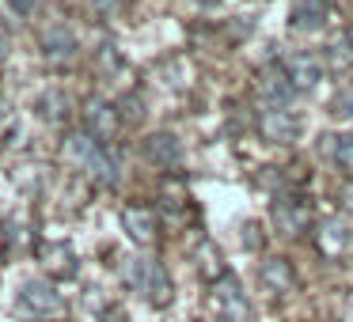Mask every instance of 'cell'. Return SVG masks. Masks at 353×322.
<instances>
[{"label":"cell","instance_id":"1","mask_svg":"<svg viewBox=\"0 0 353 322\" xmlns=\"http://www.w3.org/2000/svg\"><path fill=\"white\" fill-rule=\"evenodd\" d=\"M125 284H130L141 299H148L152 307H163L171 299V281H168V273H163V266L156 258H145V254L125 261Z\"/></svg>","mask_w":353,"mask_h":322},{"label":"cell","instance_id":"2","mask_svg":"<svg viewBox=\"0 0 353 322\" xmlns=\"http://www.w3.org/2000/svg\"><path fill=\"white\" fill-rule=\"evenodd\" d=\"M213 307L221 314V322H251V303H247L239 281L228 273L213 284Z\"/></svg>","mask_w":353,"mask_h":322},{"label":"cell","instance_id":"3","mask_svg":"<svg viewBox=\"0 0 353 322\" xmlns=\"http://www.w3.org/2000/svg\"><path fill=\"white\" fill-rule=\"evenodd\" d=\"M270 220H274V228L281 231V235H304V231L312 228V208H307L304 197H292V193H285V197L274 201V208H270Z\"/></svg>","mask_w":353,"mask_h":322},{"label":"cell","instance_id":"4","mask_svg":"<svg viewBox=\"0 0 353 322\" xmlns=\"http://www.w3.org/2000/svg\"><path fill=\"white\" fill-rule=\"evenodd\" d=\"M19 307H23L27 314H34V319H50V314L65 311V299L50 281H27L23 288H19Z\"/></svg>","mask_w":353,"mask_h":322},{"label":"cell","instance_id":"5","mask_svg":"<svg viewBox=\"0 0 353 322\" xmlns=\"http://www.w3.org/2000/svg\"><path fill=\"white\" fill-rule=\"evenodd\" d=\"M122 125V114H118V107L110 99H99V95H92V99L84 103V129L92 133L99 144H107L110 137H114V129Z\"/></svg>","mask_w":353,"mask_h":322},{"label":"cell","instance_id":"6","mask_svg":"<svg viewBox=\"0 0 353 322\" xmlns=\"http://www.w3.org/2000/svg\"><path fill=\"white\" fill-rule=\"evenodd\" d=\"M281 69H285V76L292 80V87L296 92H312L315 84L323 80V57H315V54H307V50H296V54H289L281 61Z\"/></svg>","mask_w":353,"mask_h":322},{"label":"cell","instance_id":"7","mask_svg":"<svg viewBox=\"0 0 353 322\" xmlns=\"http://www.w3.org/2000/svg\"><path fill=\"white\" fill-rule=\"evenodd\" d=\"M259 125H262V137L274 140V144H292L300 133V118L292 114L289 107H266L259 110Z\"/></svg>","mask_w":353,"mask_h":322},{"label":"cell","instance_id":"8","mask_svg":"<svg viewBox=\"0 0 353 322\" xmlns=\"http://www.w3.org/2000/svg\"><path fill=\"white\" fill-rule=\"evenodd\" d=\"M141 155H145V163H152V167H160V171H175L179 163H183V140H179L175 133H152V137L141 144Z\"/></svg>","mask_w":353,"mask_h":322},{"label":"cell","instance_id":"9","mask_svg":"<svg viewBox=\"0 0 353 322\" xmlns=\"http://www.w3.org/2000/svg\"><path fill=\"white\" fill-rule=\"evenodd\" d=\"M259 95L266 107H292V99H296V87H292V80L285 76V69H262L259 76Z\"/></svg>","mask_w":353,"mask_h":322},{"label":"cell","instance_id":"10","mask_svg":"<svg viewBox=\"0 0 353 322\" xmlns=\"http://www.w3.org/2000/svg\"><path fill=\"white\" fill-rule=\"evenodd\" d=\"M122 228H125V235H130L133 243H141V246H152L156 235H160V228H156V213L145 208V205H125L122 208Z\"/></svg>","mask_w":353,"mask_h":322},{"label":"cell","instance_id":"11","mask_svg":"<svg viewBox=\"0 0 353 322\" xmlns=\"http://www.w3.org/2000/svg\"><path fill=\"white\" fill-rule=\"evenodd\" d=\"M323 23H327V0H292L289 8V27L292 31H323Z\"/></svg>","mask_w":353,"mask_h":322},{"label":"cell","instance_id":"12","mask_svg":"<svg viewBox=\"0 0 353 322\" xmlns=\"http://www.w3.org/2000/svg\"><path fill=\"white\" fill-rule=\"evenodd\" d=\"M77 34L69 31V27L54 23L50 31H42V54L50 57V61H69V57H77Z\"/></svg>","mask_w":353,"mask_h":322},{"label":"cell","instance_id":"13","mask_svg":"<svg viewBox=\"0 0 353 322\" xmlns=\"http://www.w3.org/2000/svg\"><path fill=\"white\" fill-rule=\"evenodd\" d=\"M259 281L266 284L270 292H292V284H296V273H292V266L285 258H262L259 266Z\"/></svg>","mask_w":353,"mask_h":322},{"label":"cell","instance_id":"14","mask_svg":"<svg viewBox=\"0 0 353 322\" xmlns=\"http://www.w3.org/2000/svg\"><path fill=\"white\" fill-rule=\"evenodd\" d=\"M88 171H92V178L99 186H118V178H122V160H118L114 148L103 144L99 152L92 155V163H88Z\"/></svg>","mask_w":353,"mask_h":322},{"label":"cell","instance_id":"15","mask_svg":"<svg viewBox=\"0 0 353 322\" xmlns=\"http://www.w3.org/2000/svg\"><path fill=\"white\" fill-rule=\"evenodd\" d=\"M315 243H319V250L327 254V258H338V254L345 250V243H350V231L338 220H323L319 231H315Z\"/></svg>","mask_w":353,"mask_h":322},{"label":"cell","instance_id":"16","mask_svg":"<svg viewBox=\"0 0 353 322\" xmlns=\"http://www.w3.org/2000/svg\"><path fill=\"white\" fill-rule=\"evenodd\" d=\"M99 148H103V144H99V140H95L88 129H80V133H72V137H69V155L80 163V167H88V163H92V155L99 152Z\"/></svg>","mask_w":353,"mask_h":322},{"label":"cell","instance_id":"17","mask_svg":"<svg viewBox=\"0 0 353 322\" xmlns=\"http://www.w3.org/2000/svg\"><path fill=\"white\" fill-rule=\"evenodd\" d=\"M330 118H338V122H345V118H353V80H345L342 87L334 92V99H330Z\"/></svg>","mask_w":353,"mask_h":322},{"label":"cell","instance_id":"18","mask_svg":"<svg viewBox=\"0 0 353 322\" xmlns=\"http://www.w3.org/2000/svg\"><path fill=\"white\" fill-rule=\"evenodd\" d=\"M334 163L345 175H353V133L350 137H334Z\"/></svg>","mask_w":353,"mask_h":322},{"label":"cell","instance_id":"19","mask_svg":"<svg viewBox=\"0 0 353 322\" xmlns=\"http://www.w3.org/2000/svg\"><path fill=\"white\" fill-rule=\"evenodd\" d=\"M42 118H50V122H61L65 118V95L61 92H50L42 99Z\"/></svg>","mask_w":353,"mask_h":322},{"label":"cell","instance_id":"20","mask_svg":"<svg viewBox=\"0 0 353 322\" xmlns=\"http://www.w3.org/2000/svg\"><path fill=\"white\" fill-rule=\"evenodd\" d=\"M122 122H141V118H145V103H137V95H130V99L122 103Z\"/></svg>","mask_w":353,"mask_h":322},{"label":"cell","instance_id":"21","mask_svg":"<svg viewBox=\"0 0 353 322\" xmlns=\"http://www.w3.org/2000/svg\"><path fill=\"white\" fill-rule=\"evenodd\" d=\"M8 8L16 12L19 19H27V16H31V12H34V8H39V0H8Z\"/></svg>","mask_w":353,"mask_h":322},{"label":"cell","instance_id":"22","mask_svg":"<svg viewBox=\"0 0 353 322\" xmlns=\"http://www.w3.org/2000/svg\"><path fill=\"white\" fill-rule=\"evenodd\" d=\"M92 4H95V8L103 12V16H110V12L118 8V0H92Z\"/></svg>","mask_w":353,"mask_h":322},{"label":"cell","instance_id":"23","mask_svg":"<svg viewBox=\"0 0 353 322\" xmlns=\"http://www.w3.org/2000/svg\"><path fill=\"white\" fill-rule=\"evenodd\" d=\"M345 57H350V61H353V27H350V31H345Z\"/></svg>","mask_w":353,"mask_h":322},{"label":"cell","instance_id":"24","mask_svg":"<svg viewBox=\"0 0 353 322\" xmlns=\"http://www.w3.org/2000/svg\"><path fill=\"white\" fill-rule=\"evenodd\" d=\"M4 57H8V50H4V39H0V65H4Z\"/></svg>","mask_w":353,"mask_h":322},{"label":"cell","instance_id":"25","mask_svg":"<svg viewBox=\"0 0 353 322\" xmlns=\"http://www.w3.org/2000/svg\"><path fill=\"white\" fill-rule=\"evenodd\" d=\"M201 4H205V8H213V4H221V0H201Z\"/></svg>","mask_w":353,"mask_h":322}]
</instances>
